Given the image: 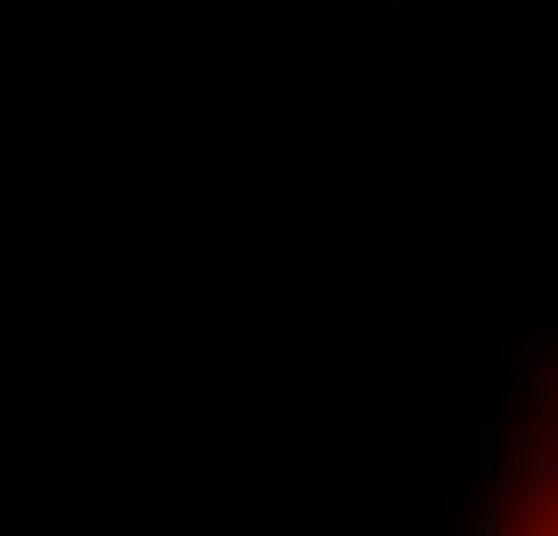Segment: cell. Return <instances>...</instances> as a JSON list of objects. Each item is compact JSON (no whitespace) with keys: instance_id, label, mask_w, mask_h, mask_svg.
<instances>
[{"instance_id":"6da1fadb","label":"cell","mask_w":558,"mask_h":536,"mask_svg":"<svg viewBox=\"0 0 558 536\" xmlns=\"http://www.w3.org/2000/svg\"><path fill=\"white\" fill-rule=\"evenodd\" d=\"M500 522H515V529H558V385L537 392V406H530V421H522V435H515V450H508Z\"/></svg>"}]
</instances>
